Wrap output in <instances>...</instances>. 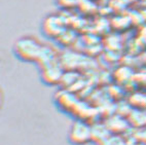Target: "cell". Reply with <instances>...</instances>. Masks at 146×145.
Here are the masks:
<instances>
[{
    "mask_svg": "<svg viewBox=\"0 0 146 145\" xmlns=\"http://www.w3.org/2000/svg\"><path fill=\"white\" fill-rule=\"evenodd\" d=\"M46 47L36 38L24 36L19 38L13 44V54L17 59L26 63H39Z\"/></svg>",
    "mask_w": 146,
    "mask_h": 145,
    "instance_id": "6da1fadb",
    "label": "cell"
},
{
    "mask_svg": "<svg viewBox=\"0 0 146 145\" xmlns=\"http://www.w3.org/2000/svg\"><path fill=\"white\" fill-rule=\"evenodd\" d=\"M67 139L71 145H86L92 142V126L76 119L68 130Z\"/></svg>",
    "mask_w": 146,
    "mask_h": 145,
    "instance_id": "7a4b0ae2",
    "label": "cell"
},
{
    "mask_svg": "<svg viewBox=\"0 0 146 145\" xmlns=\"http://www.w3.org/2000/svg\"><path fill=\"white\" fill-rule=\"evenodd\" d=\"M40 73H41V80L48 86L58 84L63 77L60 67L54 62L42 66Z\"/></svg>",
    "mask_w": 146,
    "mask_h": 145,
    "instance_id": "3957f363",
    "label": "cell"
},
{
    "mask_svg": "<svg viewBox=\"0 0 146 145\" xmlns=\"http://www.w3.org/2000/svg\"><path fill=\"white\" fill-rule=\"evenodd\" d=\"M109 135H111L109 129L105 124H94L92 126V142L99 145Z\"/></svg>",
    "mask_w": 146,
    "mask_h": 145,
    "instance_id": "277c9868",
    "label": "cell"
},
{
    "mask_svg": "<svg viewBox=\"0 0 146 145\" xmlns=\"http://www.w3.org/2000/svg\"><path fill=\"white\" fill-rule=\"evenodd\" d=\"M99 145H127L125 141L120 135L111 134L104 141H102Z\"/></svg>",
    "mask_w": 146,
    "mask_h": 145,
    "instance_id": "5b68a950",
    "label": "cell"
}]
</instances>
